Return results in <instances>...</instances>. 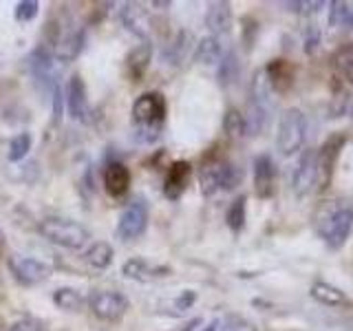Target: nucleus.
I'll return each mask as SVG.
<instances>
[{"mask_svg":"<svg viewBox=\"0 0 353 331\" xmlns=\"http://www.w3.org/2000/svg\"><path fill=\"white\" fill-rule=\"evenodd\" d=\"M165 124V97L157 91L143 93L132 104V135L139 143L157 141Z\"/></svg>","mask_w":353,"mask_h":331,"instance_id":"f257e3e1","label":"nucleus"},{"mask_svg":"<svg viewBox=\"0 0 353 331\" xmlns=\"http://www.w3.org/2000/svg\"><path fill=\"white\" fill-rule=\"evenodd\" d=\"M305 139H307V115L301 108H287L279 121L276 148H279L285 157H290V154L303 148Z\"/></svg>","mask_w":353,"mask_h":331,"instance_id":"f03ea898","label":"nucleus"},{"mask_svg":"<svg viewBox=\"0 0 353 331\" xmlns=\"http://www.w3.org/2000/svg\"><path fill=\"white\" fill-rule=\"evenodd\" d=\"M38 230L47 241L66 250H80L91 239V232L69 219H44L40 221Z\"/></svg>","mask_w":353,"mask_h":331,"instance_id":"7ed1b4c3","label":"nucleus"},{"mask_svg":"<svg viewBox=\"0 0 353 331\" xmlns=\"http://www.w3.org/2000/svg\"><path fill=\"white\" fill-rule=\"evenodd\" d=\"M320 232H323V239L329 250H340L353 232V208H331L327 219L320 223Z\"/></svg>","mask_w":353,"mask_h":331,"instance_id":"20e7f679","label":"nucleus"},{"mask_svg":"<svg viewBox=\"0 0 353 331\" xmlns=\"http://www.w3.org/2000/svg\"><path fill=\"white\" fill-rule=\"evenodd\" d=\"M345 143H347V135L334 132V135L320 146V150H316V172H318L320 190H325V188L331 183V179H334L336 163H338L342 148H345Z\"/></svg>","mask_w":353,"mask_h":331,"instance_id":"39448f33","label":"nucleus"},{"mask_svg":"<svg viewBox=\"0 0 353 331\" xmlns=\"http://www.w3.org/2000/svg\"><path fill=\"white\" fill-rule=\"evenodd\" d=\"M318 185V172H316V150L309 148L301 154L296 168L292 172V192L303 199Z\"/></svg>","mask_w":353,"mask_h":331,"instance_id":"423d86ee","label":"nucleus"},{"mask_svg":"<svg viewBox=\"0 0 353 331\" xmlns=\"http://www.w3.org/2000/svg\"><path fill=\"white\" fill-rule=\"evenodd\" d=\"M128 298L119 292H97L91 296V309L99 320L106 323H115L128 312Z\"/></svg>","mask_w":353,"mask_h":331,"instance_id":"0eeeda50","label":"nucleus"},{"mask_svg":"<svg viewBox=\"0 0 353 331\" xmlns=\"http://www.w3.org/2000/svg\"><path fill=\"white\" fill-rule=\"evenodd\" d=\"M9 270L14 274V279L22 285H38L51 276V268L47 263L31 257H11Z\"/></svg>","mask_w":353,"mask_h":331,"instance_id":"6e6552de","label":"nucleus"},{"mask_svg":"<svg viewBox=\"0 0 353 331\" xmlns=\"http://www.w3.org/2000/svg\"><path fill=\"white\" fill-rule=\"evenodd\" d=\"M148 223V210L143 205V201H132L119 217L117 223V237L121 241H132L143 234Z\"/></svg>","mask_w":353,"mask_h":331,"instance_id":"1a4fd4ad","label":"nucleus"},{"mask_svg":"<svg viewBox=\"0 0 353 331\" xmlns=\"http://www.w3.org/2000/svg\"><path fill=\"white\" fill-rule=\"evenodd\" d=\"M254 190L259 199H272L276 192V166L270 154H259L254 159Z\"/></svg>","mask_w":353,"mask_h":331,"instance_id":"9d476101","label":"nucleus"},{"mask_svg":"<svg viewBox=\"0 0 353 331\" xmlns=\"http://www.w3.org/2000/svg\"><path fill=\"white\" fill-rule=\"evenodd\" d=\"M66 108H69V115L75 121H88V99H86V86L82 75H73L66 86Z\"/></svg>","mask_w":353,"mask_h":331,"instance_id":"9b49d317","label":"nucleus"},{"mask_svg":"<svg viewBox=\"0 0 353 331\" xmlns=\"http://www.w3.org/2000/svg\"><path fill=\"white\" fill-rule=\"evenodd\" d=\"M190 174H192V166L190 163H188V161H174L168 168V174H165V181H163L165 199H170V201L181 199L188 183H190Z\"/></svg>","mask_w":353,"mask_h":331,"instance_id":"f8f14e48","label":"nucleus"},{"mask_svg":"<svg viewBox=\"0 0 353 331\" xmlns=\"http://www.w3.org/2000/svg\"><path fill=\"white\" fill-rule=\"evenodd\" d=\"M86 42V31L84 29H71L62 33V36L55 40L53 47V58L58 62H73L77 55L82 53Z\"/></svg>","mask_w":353,"mask_h":331,"instance_id":"ddd939ff","label":"nucleus"},{"mask_svg":"<svg viewBox=\"0 0 353 331\" xmlns=\"http://www.w3.org/2000/svg\"><path fill=\"white\" fill-rule=\"evenodd\" d=\"M121 274L130 281H139L146 283L152 279H161V276H168L170 268H163V265H150L146 259H128L121 265Z\"/></svg>","mask_w":353,"mask_h":331,"instance_id":"4468645a","label":"nucleus"},{"mask_svg":"<svg viewBox=\"0 0 353 331\" xmlns=\"http://www.w3.org/2000/svg\"><path fill=\"white\" fill-rule=\"evenodd\" d=\"M265 75H268V82L272 86V91L276 93H287L294 86V64L287 60H272L265 66Z\"/></svg>","mask_w":353,"mask_h":331,"instance_id":"2eb2a0df","label":"nucleus"},{"mask_svg":"<svg viewBox=\"0 0 353 331\" xmlns=\"http://www.w3.org/2000/svg\"><path fill=\"white\" fill-rule=\"evenodd\" d=\"M53 51H49L47 47H40L31 53V58H29V66H31V73H33V77H36L38 82H42V84H47L51 91L55 88V82L53 80Z\"/></svg>","mask_w":353,"mask_h":331,"instance_id":"dca6fc26","label":"nucleus"},{"mask_svg":"<svg viewBox=\"0 0 353 331\" xmlns=\"http://www.w3.org/2000/svg\"><path fill=\"white\" fill-rule=\"evenodd\" d=\"M104 185H106V192L113 197V199H119L128 192V185H130V172L124 163L119 161H113L106 166V172H104Z\"/></svg>","mask_w":353,"mask_h":331,"instance_id":"f3484780","label":"nucleus"},{"mask_svg":"<svg viewBox=\"0 0 353 331\" xmlns=\"http://www.w3.org/2000/svg\"><path fill=\"white\" fill-rule=\"evenodd\" d=\"M150 58H152V44H150V40L137 44V47L126 55V71H128V77H130L132 82H139L141 77H143V73L148 71Z\"/></svg>","mask_w":353,"mask_h":331,"instance_id":"a211bd4d","label":"nucleus"},{"mask_svg":"<svg viewBox=\"0 0 353 331\" xmlns=\"http://www.w3.org/2000/svg\"><path fill=\"white\" fill-rule=\"evenodd\" d=\"M331 66H334V77L353 86V42L340 44L331 55Z\"/></svg>","mask_w":353,"mask_h":331,"instance_id":"6ab92c4d","label":"nucleus"},{"mask_svg":"<svg viewBox=\"0 0 353 331\" xmlns=\"http://www.w3.org/2000/svg\"><path fill=\"white\" fill-rule=\"evenodd\" d=\"M208 29L219 38L221 33H228L232 29V5L230 3H212L205 14Z\"/></svg>","mask_w":353,"mask_h":331,"instance_id":"aec40b11","label":"nucleus"},{"mask_svg":"<svg viewBox=\"0 0 353 331\" xmlns=\"http://www.w3.org/2000/svg\"><path fill=\"white\" fill-rule=\"evenodd\" d=\"M314 301H318L320 305H327V307H347L349 305V298L345 296V292L338 290L336 285L325 283V281H316L309 290Z\"/></svg>","mask_w":353,"mask_h":331,"instance_id":"412c9836","label":"nucleus"},{"mask_svg":"<svg viewBox=\"0 0 353 331\" xmlns=\"http://www.w3.org/2000/svg\"><path fill=\"white\" fill-rule=\"evenodd\" d=\"M121 20L128 31H132L135 36H139L143 42L148 40V18H146V11H143L139 5L135 3H126L124 9H121Z\"/></svg>","mask_w":353,"mask_h":331,"instance_id":"4be33fe9","label":"nucleus"},{"mask_svg":"<svg viewBox=\"0 0 353 331\" xmlns=\"http://www.w3.org/2000/svg\"><path fill=\"white\" fill-rule=\"evenodd\" d=\"M221 168H223V159L210 157L203 161L201 172H199V183H201V192L205 197H212L216 190H221Z\"/></svg>","mask_w":353,"mask_h":331,"instance_id":"5701e85b","label":"nucleus"},{"mask_svg":"<svg viewBox=\"0 0 353 331\" xmlns=\"http://www.w3.org/2000/svg\"><path fill=\"white\" fill-rule=\"evenodd\" d=\"M329 27L338 31V33H349L353 29V9L347 3H340V0H334L329 3Z\"/></svg>","mask_w":353,"mask_h":331,"instance_id":"b1692460","label":"nucleus"},{"mask_svg":"<svg viewBox=\"0 0 353 331\" xmlns=\"http://www.w3.org/2000/svg\"><path fill=\"white\" fill-rule=\"evenodd\" d=\"M194 60L199 64H216L223 60V47H221V42L216 36H208V38H201L194 49Z\"/></svg>","mask_w":353,"mask_h":331,"instance_id":"393cba45","label":"nucleus"},{"mask_svg":"<svg viewBox=\"0 0 353 331\" xmlns=\"http://www.w3.org/2000/svg\"><path fill=\"white\" fill-rule=\"evenodd\" d=\"M245 217H248V197L241 194L228 208V214H225L228 228L234 232V234H239V232L245 228Z\"/></svg>","mask_w":353,"mask_h":331,"instance_id":"a878e982","label":"nucleus"},{"mask_svg":"<svg viewBox=\"0 0 353 331\" xmlns=\"http://www.w3.org/2000/svg\"><path fill=\"white\" fill-rule=\"evenodd\" d=\"M347 106H349V86L345 82H340L338 77H334V84H331V102H329L331 117H342L347 113Z\"/></svg>","mask_w":353,"mask_h":331,"instance_id":"bb28decb","label":"nucleus"},{"mask_svg":"<svg viewBox=\"0 0 353 331\" xmlns=\"http://www.w3.org/2000/svg\"><path fill=\"white\" fill-rule=\"evenodd\" d=\"M86 261L97 270H106L113 263V248L106 241H95L86 252Z\"/></svg>","mask_w":353,"mask_h":331,"instance_id":"cd10ccee","label":"nucleus"},{"mask_svg":"<svg viewBox=\"0 0 353 331\" xmlns=\"http://www.w3.org/2000/svg\"><path fill=\"white\" fill-rule=\"evenodd\" d=\"M223 130H225V135L232 137V139H241V137H245L248 135V119L245 115L241 113V110L236 108H230L225 117H223Z\"/></svg>","mask_w":353,"mask_h":331,"instance_id":"c85d7f7f","label":"nucleus"},{"mask_svg":"<svg viewBox=\"0 0 353 331\" xmlns=\"http://www.w3.org/2000/svg\"><path fill=\"white\" fill-rule=\"evenodd\" d=\"M53 303L64 312H80L82 309V294L73 290V287H60L53 292Z\"/></svg>","mask_w":353,"mask_h":331,"instance_id":"c756f323","label":"nucleus"},{"mask_svg":"<svg viewBox=\"0 0 353 331\" xmlns=\"http://www.w3.org/2000/svg\"><path fill=\"white\" fill-rule=\"evenodd\" d=\"M31 150V135L29 132H20L9 143V150H7V159L9 161H22L29 154Z\"/></svg>","mask_w":353,"mask_h":331,"instance_id":"7c9ffc66","label":"nucleus"},{"mask_svg":"<svg viewBox=\"0 0 353 331\" xmlns=\"http://www.w3.org/2000/svg\"><path fill=\"white\" fill-rule=\"evenodd\" d=\"M236 75H239L236 55L234 53L223 55V60H221V69H219V84L221 86H230L232 82L236 80Z\"/></svg>","mask_w":353,"mask_h":331,"instance_id":"2f4dec72","label":"nucleus"},{"mask_svg":"<svg viewBox=\"0 0 353 331\" xmlns=\"http://www.w3.org/2000/svg\"><path fill=\"white\" fill-rule=\"evenodd\" d=\"M243 179V170L236 168L234 163L223 161V168H221V190H234Z\"/></svg>","mask_w":353,"mask_h":331,"instance_id":"473e14b6","label":"nucleus"},{"mask_svg":"<svg viewBox=\"0 0 353 331\" xmlns=\"http://www.w3.org/2000/svg\"><path fill=\"white\" fill-rule=\"evenodd\" d=\"M185 40H190V33L188 31L176 33V40L170 44L168 51H165V60H170L172 64H179V60L183 58V51H185Z\"/></svg>","mask_w":353,"mask_h":331,"instance_id":"72a5a7b5","label":"nucleus"},{"mask_svg":"<svg viewBox=\"0 0 353 331\" xmlns=\"http://www.w3.org/2000/svg\"><path fill=\"white\" fill-rule=\"evenodd\" d=\"M38 9H40V3H36V0H22V3L16 5L14 16L18 22H29L38 16Z\"/></svg>","mask_w":353,"mask_h":331,"instance_id":"f704fd0d","label":"nucleus"},{"mask_svg":"<svg viewBox=\"0 0 353 331\" xmlns=\"http://www.w3.org/2000/svg\"><path fill=\"white\" fill-rule=\"evenodd\" d=\"M320 47V29L316 25H309L305 31V53L314 55Z\"/></svg>","mask_w":353,"mask_h":331,"instance_id":"c9c22d12","label":"nucleus"},{"mask_svg":"<svg viewBox=\"0 0 353 331\" xmlns=\"http://www.w3.org/2000/svg\"><path fill=\"white\" fill-rule=\"evenodd\" d=\"M51 97H53V119L60 121L62 113H64V95H62L60 84H55V88L51 91Z\"/></svg>","mask_w":353,"mask_h":331,"instance_id":"e433bc0d","label":"nucleus"},{"mask_svg":"<svg viewBox=\"0 0 353 331\" xmlns=\"http://www.w3.org/2000/svg\"><path fill=\"white\" fill-rule=\"evenodd\" d=\"M194 301H196V294L192 290H185L174 298V309L176 312H185V309H190L194 305Z\"/></svg>","mask_w":353,"mask_h":331,"instance_id":"4c0bfd02","label":"nucleus"},{"mask_svg":"<svg viewBox=\"0 0 353 331\" xmlns=\"http://www.w3.org/2000/svg\"><path fill=\"white\" fill-rule=\"evenodd\" d=\"M285 7H290V11H296V14H316L318 9H323L325 3H285Z\"/></svg>","mask_w":353,"mask_h":331,"instance_id":"58836bf2","label":"nucleus"},{"mask_svg":"<svg viewBox=\"0 0 353 331\" xmlns=\"http://www.w3.org/2000/svg\"><path fill=\"white\" fill-rule=\"evenodd\" d=\"M9 331H42V325L36 318H22V320H18V323L11 325Z\"/></svg>","mask_w":353,"mask_h":331,"instance_id":"ea45409f","label":"nucleus"},{"mask_svg":"<svg viewBox=\"0 0 353 331\" xmlns=\"http://www.w3.org/2000/svg\"><path fill=\"white\" fill-rule=\"evenodd\" d=\"M201 325H203V318H192L190 323L185 325V329H183V331H196Z\"/></svg>","mask_w":353,"mask_h":331,"instance_id":"a19ab883","label":"nucleus"},{"mask_svg":"<svg viewBox=\"0 0 353 331\" xmlns=\"http://www.w3.org/2000/svg\"><path fill=\"white\" fill-rule=\"evenodd\" d=\"M219 329V320H212V323H210V325H205L201 331H216Z\"/></svg>","mask_w":353,"mask_h":331,"instance_id":"79ce46f5","label":"nucleus"},{"mask_svg":"<svg viewBox=\"0 0 353 331\" xmlns=\"http://www.w3.org/2000/svg\"><path fill=\"white\" fill-rule=\"evenodd\" d=\"M3 248H5V232L0 230V250H3Z\"/></svg>","mask_w":353,"mask_h":331,"instance_id":"37998d69","label":"nucleus"}]
</instances>
